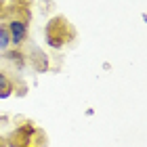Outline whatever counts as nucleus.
I'll list each match as a JSON object with an SVG mask.
<instances>
[{
    "instance_id": "obj_1",
    "label": "nucleus",
    "mask_w": 147,
    "mask_h": 147,
    "mask_svg": "<svg viewBox=\"0 0 147 147\" xmlns=\"http://www.w3.org/2000/svg\"><path fill=\"white\" fill-rule=\"evenodd\" d=\"M44 40H46V44H49L51 49L61 51L65 44H69L71 40H76V28L69 23L67 17L55 15L44 28Z\"/></svg>"
},
{
    "instance_id": "obj_2",
    "label": "nucleus",
    "mask_w": 147,
    "mask_h": 147,
    "mask_svg": "<svg viewBox=\"0 0 147 147\" xmlns=\"http://www.w3.org/2000/svg\"><path fill=\"white\" fill-rule=\"evenodd\" d=\"M30 19H32V11L23 13V15H9L6 17V30L11 36V46L13 49H21L23 42L28 40V32H30Z\"/></svg>"
},
{
    "instance_id": "obj_3",
    "label": "nucleus",
    "mask_w": 147,
    "mask_h": 147,
    "mask_svg": "<svg viewBox=\"0 0 147 147\" xmlns=\"http://www.w3.org/2000/svg\"><path fill=\"white\" fill-rule=\"evenodd\" d=\"M34 135H36L34 122H23V124H19L9 137H4L6 139V147H32Z\"/></svg>"
},
{
    "instance_id": "obj_4",
    "label": "nucleus",
    "mask_w": 147,
    "mask_h": 147,
    "mask_svg": "<svg viewBox=\"0 0 147 147\" xmlns=\"http://www.w3.org/2000/svg\"><path fill=\"white\" fill-rule=\"evenodd\" d=\"M28 61L32 63V67H34L38 74L49 71V69H51V61H49V57H46V53H44V51H40L38 46H32Z\"/></svg>"
},
{
    "instance_id": "obj_5",
    "label": "nucleus",
    "mask_w": 147,
    "mask_h": 147,
    "mask_svg": "<svg viewBox=\"0 0 147 147\" xmlns=\"http://www.w3.org/2000/svg\"><path fill=\"white\" fill-rule=\"evenodd\" d=\"M4 61H9L11 65H15V69H23L28 63V57L23 55L21 49H6L4 51Z\"/></svg>"
},
{
    "instance_id": "obj_6",
    "label": "nucleus",
    "mask_w": 147,
    "mask_h": 147,
    "mask_svg": "<svg viewBox=\"0 0 147 147\" xmlns=\"http://www.w3.org/2000/svg\"><path fill=\"white\" fill-rule=\"evenodd\" d=\"M15 92V80H13L6 71L0 69V99H6Z\"/></svg>"
},
{
    "instance_id": "obj_7",
    "label": "nucleus",
    "mask_w": 147,
    "mask_h": 147,
    "mask_svg": "<svg viewBox=\"0 0 147 147\" xmlns=\"http://www.w3.org/2000/svg\"><path fill=\"white\" fill-rule=\"evenodd\" d=\"M11 49V36H9V30H6V23L0 21V51H6Z\"/></svg>"
},
{
    "instance_id": "obj_8",
    "label": "nucleus",
    "mask_w": 147,
    "mask_h": 147,
    "mask_svg": "<svg viewBox=\"0 0 147 147\" xmlns=\"http://www.w3.org/2000/svg\"><path fill=\"white\" fill-rule=\"evenodd\" d=\"M4 15H6V0H0V21L4 19Z\"/></svg>"
},
{
    "instance_id": "obj_9",
    "label": "nucleus",
    "mask_w": 147,
    "mask_h": 147,
    "mask_svg": "<svg viewBox=\"0 0 147 147\" xmlns=\"http://www.w3.org/2000/svg\"><path fill=\"white\" fill-rule=\"evenodd\" d=\"M0 147H6V139L4 137H0Z\"/></svg>"
}]
</instances>
